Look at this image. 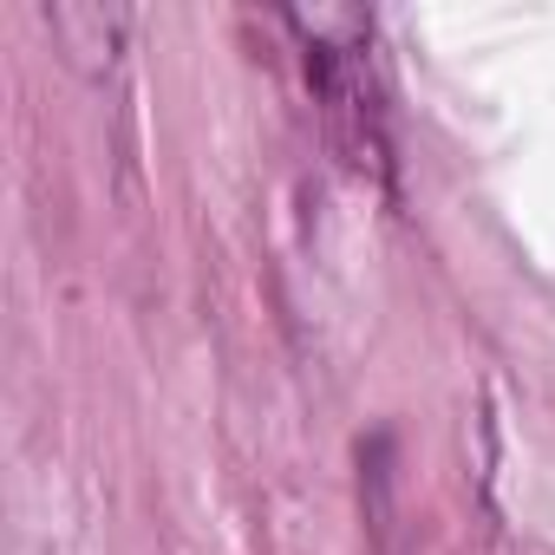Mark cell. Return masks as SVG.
I'll use <instances>...</instances> for the list:
<instances>
[{"label": "cell", "instance_id": "1", "mask_svg": "<svg viewBox=\"0 0 555 555\" xmlns=\"http://www.w3.org/2000/svg\"><path fill=\"white\" fill-rule=\"evenodd\" d=\"M47 27H53L66 66H79L86 79H105L131 40V8H118V0H53Z\"/></svg>", "mask_w": 555, "mask_h": 555}]
</instances>
